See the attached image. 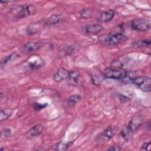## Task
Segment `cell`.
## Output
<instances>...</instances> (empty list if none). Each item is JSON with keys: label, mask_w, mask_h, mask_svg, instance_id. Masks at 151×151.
I'll return each mask as SVG.
<instances>
[{"label": "cell", "mask_w": 151, "mask_h": 151, "mask_svg": "<svg viewBox=\"0 0 151 151\" xmlns=\"http://www.w3.org/2000/svg\"><path fill=\"white\" fill-rule=\"evenodd\" d=\"M36 12V8L32 5H21L18 6L17 12L14 16L16 19H20L26 17L34 15Z\"/></svg>", "instance_id": "cell-4"}, {"label": "cell", "mask_w": 151, "mask_h": 151, "mask_svg": "<svg viewBox=\"0 0 151 151\" xmlns=\"http://www.w3.org/2000/svg\"><path fill=\"white\" fill-rule=\"evenodd\" d=\"M11 134V130L9 129H4L1 132V138L2 139H8Z\"/></svg>", "instance_id": "cell-25"}, {"label": "cell", "mask_w": 151, "mask_h": 151, "mask_svg": "<svg viewBox=\"0 0 151 151\" xmlns=\"http://www.w3.org/2000/svg\"><path fill=\"white\" fill-rule=\"evenodd\" d=\"M104 75L103 73L100 71V70H94L91 74V78L93 84L96 85H99L100 83L103 80L104 78Z\"/></svg>", "instance_id": "cell-15"}, {"label": "cell", "mask_w": 151, "mask_h": 151, "mask_svg": "<svg viewBox=\"0 0 151 151\" xmlns=\"http://www.w3.org/2000/svg\"><path fill=\"white\" fill-rule=\"evenodd\" d=\"M80 78V73L77 71H71L69 72V75L67 78L68 83L70 86H77Z\"/></svg>", "instance_id": "cell-14"}, {"label": "cell", "mask_w": 151, "mask_h": 151, "mask_svg": "<svg viewBox=\"0 0 151 151\" xmlns=\"http://www.w3.org/2000/svg\"><path fill=\"white\" fill-rule=\"evenodd\" d=\"M114 17V12L111 10L109 9L107 11L101 12L98 17V21L101 22H107L110 21L113 19Z\"/></svg>", "instance_id": "cell-11"}, {"label": "cell", "mask_w": 151, "mask_h": 151, "mask_svg": "<svg viewBox=\"0 0 151 151\" xmlns=\"http://www.w3.org/2000/svg\"><path fill=\"white\" fill-rule=\"evenodd\" d=\"M122 149V148L117 145H114L111 146L110 147L107 149V150H110V151H119Z\"/></svg>", "instance_id": "cell-27"}, {"label": "cell", "mask_w": 151, "mask_h": 151, "mask_svg": "<svg viewBox=\"0 0 151 151\" xmlns=\"http://www.w3.org/2000/svg\"><path fill=\"white\" fill-rule=\"evenodd\" d=\"M127 72L122 68L119 67H109L104 70V75L105 77L123 80L127 76Z\"/></svg>", "instance_id": "cell-3"}, {"label": "cell", "mask_w": 151, "mask_h": 151, "mask_svg": "<svg viewBox=\"0 0 151 151\" xmlns=\"http://www.w3.org/2000/svg\"><path fill=\"white\" fill-rule=\"evenodd\" d=\"M41 44L38 41H32L27 42L24 47V52L25 53H31L40 48Z\"/></svg>", "instance_id": "cell-12"}, {"label": "cell", "mask_w": 151, "mask_h": 151, "mask_svg": "<svg viewBox=\"0 0 151 151\" xmlns=\"http://www.w3.org/2000/svg\"><path fill=\"white\" fill-rule=\"evenodd\" d=\"M130 27L134 30L146 31L150 28V21L145 18L134 19L131 21Z\"/></svg>", "instance_id": "cell-5"}, {"label": "cell", "mask_w": 151, "mask_h": 151, "mask_svg": "<svg viewBox=\"0 0 151 151\" xmlns=\"http://www.w3.org/2000/svg\"><path fill=\"white\" fill-rule=\"evenodd\" d=\"M48 106V103H43V104H42V103H37V102L34 103L33 104V105H32L34 109L35 110H36V111H40V110H41L42 109H44L46 107H47Z\"/></svg>", "instance_id": "cell-24"}, {"label": "cell", "mask_w": 151, "mask_h": 151, "mask_svg": "<svg viewBox=\"0 0 151 151\" xmlns=\"http://www.w3.org/2000/svg\"><path fill=\"white\" fill-rule=\"evenodd\" d=\"M128 40V37L123 33L110 32L109 34L103 35L99 37V41L106 45H114L123 42Z\"/></svg>", "instance_id": "cell-1"}, {"label": "cell", "mask_w": 151, "mask_h": 151, "mask_svg": "<svg viewBox=\"0 0 151 151\" xmlns=\"http://www.w3.org/2000/svg\"><path fill=\"white\" fill-rule=\"evenodd\" d=\"M62 20V17L59 14H52L48 18L45 19V25H53L60 22Z\"/></svg>", "instance_id": "cell-16"}, {"label": "cell", "mask_w": 151, "mask_h": 151, "mask_svg": "<svg viewBox=\"0 0 151 151\" xmlns=\"http://www.w3.org/2000/svg\"><path fill=\"white\" fill-rule=\"evenodd\" d=\"M85 32L89 34H97L104 29V27L100 24H90L87 25L85 28Z\"/></svg>", "instance_id": "cell-13"}, {"label": "cell", "mask_w": 151, "mask_h": 151, "mask_svg": "<svg viewBox=\"0 0 151 151\" xmlns=\"http://www.w3.org/2000/svg\"><path fill=\"white\" fill-rule=\"evenodd\" d=\"M69 72L63 67H60L53 76V80L57 83L62 81L65 79H67Z\"/></svg>", "instance_id": "cell-9"}, {"label": "cell", "mask_w": 151, "mask_h": 151, "mask_svg": "<svg viewBox=\"0 0 151 151\" xmlns=\"http://www.w3.org/2000/svg\"><path fill=\"white\" fill-rule=\"evenodd\" d=\"M45 26V19L41 20L40 21L35 22L34 23H31L28 26L27 28V33L29 35L36 34L40 32L44 28Z\"/></svg>", "instance_id": "cell-7"}, {"label": "cell", "mask_w": 151, "mask_h": 151, "mask_svg": "<svg viewBox=\"0 0 151 151\" xmlns=\"http://www.w3.org/2000/svg\"><path fill=\"white\" fill-rule=\"evenodd\" d=\"M150 146V142H145L141 146L140 150H149Z\"/></svg>", "instance_id": "cell-26"}, {"label": "cell", "mask_w": 151, "mask_h": 151, "mask_svg": "<svg viewBox=\"0 0 151 151\" xmlns=\"http://www.w3.org/2000/svg\"><path fill=\"white\" fill-rule=\"evenodd\" d=\"M130 82L141 90L148 92L151 89V79L146 76H136L131 78Z\"/></svg>", "instance_id": "cell-2"}, {"label": "cell", "mask_w": 151, "mask_h": 151, "mask_svg": "<svg viewBox=\"0 0 151 151\" xmlns=\"http://www.w3.org/2000/svg\"><path fill=\"white\" fill-rule=\"evenodd\" d=\"M133 133L134 132L132 129H130L127 125L124 127L120 132V135L126 141L130 140L133 137Z\"/></svg>", "instance_id": "cell-17"}, {"label": "cell", "mask_w": 151, "mask_h": 151, "mask_svg": "<svg viewBox=\"0 0 151 151\" xmlns=\"http://www.w3.org/2000/svg\"><path fill=\"white\" fill-rule=\"evenodd\" d=\"M117 127L113 126H110L107 127L99 136V142L100 143H105L110 140L116 133Z\"/></svg>", "instance_id": "cell-6"}, {"label": "cell", "mask_w": 151, "mask_h": 151, "mask_svg": "<svg viewBox=\"0 0 151 151\" xmlns=\"http://www.w3.org/2000/svg\"><path fill=\"white\" fill-rule=\"evenodd\" d=\"M119 100L120 101L121 103H126V102H127L130 100V99L126 96H124L123 95H120V97H119Z\"/></svg>", "instance_id": "cell-28"}, {"label": "cell", "mask_w": 151, "mask_h": 151, "mask_svg": "<svg viewBox=\"0 0 151 151\" xmlns=\"http://www.w3.org/2000/svg\"><path fill=\"white\" fill-rule=\"evenodd\" d=\"M80 15L81 18L84 19H88L92 17L93 11L91 9L89 8H83L80 12Z\"/></svg>", "instance_id": "cell-22"}, {"label": "cell", "mask_w": 151, "mask_h": 151, "mask_svg": "<svg viewBox=\"0 0 151 151\" xmlns=\"http://www.w3.org/2000/svg\"><path fill=\"white\" fill-rule=\"evenodd\" d=\"M18 57H19V55L16 53V52H14V53H12L11 54L8 55V56H6L5 57H4L1 61V67L2 68L4 66H5L6 64H8V63L13 61V60H16L17 58H18Z\"/></svg>", "instance_id": "cell-18"}, {"label": "cell", "mask_w": 151, "mask_h": 151, "mask_svg": "<svg viewBox=\"0 0 151 151\" xmlns=\"http://www.w3.org/2000/svg\"><path fill=\"white\" fill-rule=\"evenodd\" d=\"M44 129V127L41 124H36L33 127H32L31 129L28 132H27V137L28 138H32V137L38 136L40 134H41Z\"/></svg>", "instance_id": "cell-10"}, {"label": "cell", "mask_w": 151, "mask_h": 151, "mask_svg": "<svg viewBox=\"0 0 151 151\" xmlns=\"http://www.w3.org/2000/svg\"><path fill=\"white\" fill-rule=\"evenodd\" d=\"M12 110L10 109H5L1 110L0 111V121L2 122L8 119L12 114Z\"/></svg>", "instance_id": "cell-21"}, {"label": "cell", "mask_w": 151, "mask_h": 151, "mask_svg": "<svg viewBox=\"0 0 151 151\" xmlns=\"http://www.w3.org/2000/svg\"><path fill=\"white\" fill-rule=\"evenodd\" d=\"M150 40H138L135 42H133V45L135 47H147L150 44Z\"/></svg>", "instance_id": "cell-23"}, {"label": "cell", "mask_w": 151, "mask_h": 151, "mask_svg": "<svg viewBox=\"0 0 151 151\" xmlns=\"http://www.w3.org/2000/svg\"><path fill=\"white\" fill-rule=\"evenodd\" d=\"M81 99V97L78 94H74L70 96L66 100L67 104L70 107H72L75 106Z\"/></svg>", "instance_id": "cell-20"}, {"label": "cell", "mask_w": 151, "mask_h": 151, "mask_svg": "<svg viewBox=\"0 0 151 151\" xmlns=\"http://www.w3.org/2000/svg\"><path fill=\"white\" fill-rule=\"evenodd\" d=\"M144 119L141 115H135L130 120L128 127L134 132L143 124Z\"/></svg>", "instance_id": "cell-8"}, {"label": "cell", "mask_w": 151, "mask_h": 151, "mask_svg": "<svg viewBox=\"0 0 151 151\" xmlns=\"http://www.w3.org/2000/svg\"><path fill=\"white\" fill-rule=\"evenodd\" d=\"M72 143L73 142H68L66 143L63 142H59L54 146H53L51 149L54 150H65L68 149L70 146H71Z\"/></svg>", "instance_id": "cell-19"}]
</instances>
